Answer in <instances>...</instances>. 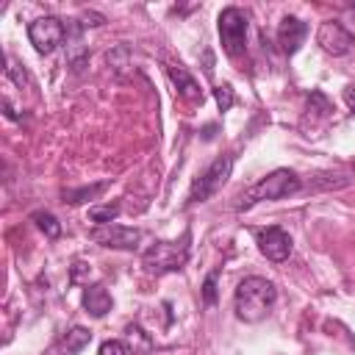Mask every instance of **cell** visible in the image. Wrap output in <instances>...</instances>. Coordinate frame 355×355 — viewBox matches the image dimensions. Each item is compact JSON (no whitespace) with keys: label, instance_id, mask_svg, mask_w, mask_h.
I'll list each match as a JSON object with an SVG mask.
<instances>
[{"label":"cell","instance_id":"cell-1","mask_svg":"<svg viewBox=\"0 0 355 355\" xmlns=\"http://www.w3.org/2000/svg\"><path fill=\"white\" fill-rule=\"evenodd\" d=\"M277 300V291L272 286V280L266 277H244L239 286H236V294H233V311L241 322H261L269 308L275 305Z\"/></svg>","mask_w":355,"mask_h":355},{"label":"cell","instance_id":"cell-2","mask_svg":"<svg viewBox=\"0 0 355 355\" xmlns=\"http://www.w3.org/2000/svg\"><path fill=\"white\" fill-rule=\"evenodd\" d=\"M300 178L291 172V169H275L269 172L266 178H261L252 189H247L239 200V211L244 208H252L255 202H272V200H283L288 194H297L300 191Z\"/></svg>","mask_w":355,"mask_h":355},{"label":"cell","instance_id":"cell-3","mask_svg":"<svg viewBox=\"0 0 355 355\" xmlns=\"http://www.w3.org/2000/svg\"><path fill=\"white\" fill-rule=\"evenodd\" d=\"M141 261H144V269L153 275L183 269L189 261V233H183L180 241H155L150 250H144Z\"/></svg>","mask_w":355,"mask_h":355},{"label":"cell","instance_id":"cell-4","mask_svg":"<svg viewBox=\"0 0 355 355\" xmlns=\"http://www.w3.org/2000/svg\"><path fill=\"white\" fill-rule=\"evenodd\" d=\"M230 172H233V155L225 153V155L214 158V161L208 164V169L200 172V178H194L191 191H189V202L194 205V202H205V200H211V197L227 183Z\"/></svg>","mask_w":355,"mask_h":355},{"label":"cell","instance_id":"cell-5","mask_svg":"<svg viewBox=\"0 0 355 355\" xmlns=\"http://www.w3.org/2000/svg\"><path fill=\"white\" fill-rule=\"evenodd\" d=\"M219 39H222V47L230 58L244 53V47H247V14L241 8H236V6L222 8V14H219Z\"/></svg>","mask_w":355,"mask_h":355},{"label":"cell","instance_id":"cell-6","mask_svg":"<svg viewBox=\"0 0 355 355\" xmlns=\"http://www.w3.org/2000/svg\"><path fill=\"white\" fill-rule=\"evenodd\" d=\"M67 36V25L58 17H39L28 25V39L39 55H50Z\"/></svg>","mask_w":355,"mask_h":355},{"label":"cell","instance_id":"cell-7","mask_svg":"<svg viewBox=\"0 0 355 355\" xmlns=\"http://www.w3.org/2000/svg\"><path fill=\"white\" fill-rule=\"evenodd\" d=\"M89 236H92V241H97L100 247H114V250H136L139 241L144 239L141 230H136V227H122V225H97Z\"/></svg>","mask_w":355,"mask_h":355},{"label":"cell","instance_id":"cell-8","mask_svg":"<svg viewBox=\"0 0 355 355\" xmlns=\"http://www.w3.org/2000/svg\"><path fill=\"white\" fill-rule=\"evenodd\" d=\"M316 44H319L324 53H330V55H344V53L352 50L355 36H352L341 22L327 19V22H322L319 31H316Z\"/></svg>","mask_w":355,"mask_h":355},{"label":"cell","instance_id":"cell-9","mask_svg":"<svg viewBox=\"0 0 355 355\" xmlns=\"http://www.w3.org/2000/svg\"><path fill=\"white\" fill-rule=\"evenodd\" d=\"M255 244L261 250L263 258L280 263L291 255V236L283 230V227H261L255 230Z\"/></svg>","mask_w":355,"mask_h":355},{"label":"cell","instance_id":"cell-10","mask_svg":"<svg viewBox=\"0 0 355 355\" xmlns=\"http://www.w3.org/2000/svg\"><path fill=\"white\" fill-rule=\"evenodd\" d=\"M305 36H308V25H305L302 19H297V17H283V19H280L277 42H280V50H283V53L294 55V53L302 47Z\"/></svg>","mask_w":355,"mask_h":355},{"label":"cell","instance_id":"cell-11","mask_svg":"<svg viewBox=\"0 0 355 355\" xmlns=\"http://www.w3.org/2000/svg\"><path fill=\"white\" fill-rule=\"evenodd\" d=\"M89 338H92V333H89L86 327H72L69 333L58 336V338L44 349V355H78V352L89 344Z\"/></svg>","mask_w":355,"mask_h":355},{"label":"cell","instance_id":"cell-12","mask_svg":"<svg viewBox=\"0 0 355 355\" xmlns=\"http://www.w3.org/2000/svg\"><path fill=\"white\" fill-rule=\"evenodd\" d=\"M166 75H169V80L175 83V92H178L180 97H186V100H202V92H200L197 80L189 75L186 67H180V64H169V67H166Z\"/></svg>","mask_w":355,"mask_h":355},{"label":"cell","instance_id":"cell-13","mask_svg":"<svg viewBox=\"0 0 355 355\" xmlns=\"http://www.w3.org/2000/svg\"><path fill=\"white\" fill-rule=\"evenodd\" d=\"M111 294L105 291V286H100V283H94V286H86L83 288V308L92 313V316H105L108 311H111Z\"/></svg>","mask_w":355,"mask_h":355},{"label":"cell","instance_id":"cell-14","mask_svg":"<svg viewBox=\"0 0 355 355\" xmlns=\"http://www.w3.org/2000/svg\"><path fill=\"white\" fill-rule=\"evenodd\" d=\"M125 336H128V344H130L133 355H153V341L139 324H128Z\"/></svg>","mask_w":355,"mask_h":355},{"label":"cell","instance_id":"cell-15","mask_svg":"<svg viewBox=\"0 0 355 355\" xmlns=\"http://www.w3.org/2000/svg\"><path fill=\"white\" fill-rule=\"evenodd\" d=\"M33 222H36V227H39L47 239H58V236H61V225H58V219H55L53 214L36 211V214H33Z\"/></svg>","mask_w":355,"mask_h":355},{"label":"cell","instance_id":"cell-16","mask_svg":"<svg viewBox=\"0 0 355 355\" xmlns=\"http://www.w3.org/2000/svg\"><path fill=\"white\" fill-rule=\"evenodd\" d=\"M108 183H94V186H83V189H75V191H67L64 197L72 202V205H78V202H89V200H94L103 189H105Z\"/></svg>","mask_w":355,"mask_h":355},{"label":"cell","instance_id":"cell-17","mask_svg":"<svg viewBox=\"0 0 355 355\" xmlns=\"http://www.w3.org/2000/svg\"><path fill=\"white\" fill-rule=\"evenodd\" d=\"M119 216V205H100V208H89V219L97 225H111Z\"/></svg>","mask_w":355,"mask_h":355},{"label":"cell","instance_id":"cell-18","mask_svg":"<svg viewBox=\"0 0 355 355\" xmlns=\"http://www.w3.org/2000/svg\"><path fill=\"white\" fill-rule=\"evenodd\" d=\"M214 100H216V105H219V111H230V105H233V86L230 83H222V86H216L214 89Z\"/></svg>","mask_w":355,"mask_h":355},{"label":"cell","instance_id":"cell-19","mask_svg":"<svg viewBox=\"0 0 355 355\" xmlns=\"http://www.w3.org/2000/svg\"><path fill=\"white\" fill-rule=\"evenodd\" d=\"M216 277H219V272H211V275L205 277V283H202V300H205L208 305L216 302Z\"/></svg>","mask_w":355,"mask_h":355},{"label":"cell","instance_id":"cell-20","mask_svg":"<svg viewBox=\"0 0 355 355\" xmlns=\"http://www.w3.org/2000/svg\"><path fill=\"white\" fill-rule=\"evenodd\" d=\"M97 355H128V347L122 341H103Z\"/></svg>","mask_w":355,"mask_h":355},{"label":"cell","instance_id":"cell-21","mask_svg":"<svg viewBox=\"0 0 355 355\" xmlns=\"http://www.w3.org/2000/svg\"><path fill=\"white\" fill-rule=\"evenodd\" d=\"M344 103L349 111H355V83H347L344 86Z\"/></svg>","mask_w":355,"mask_h":355}]
</instances>
